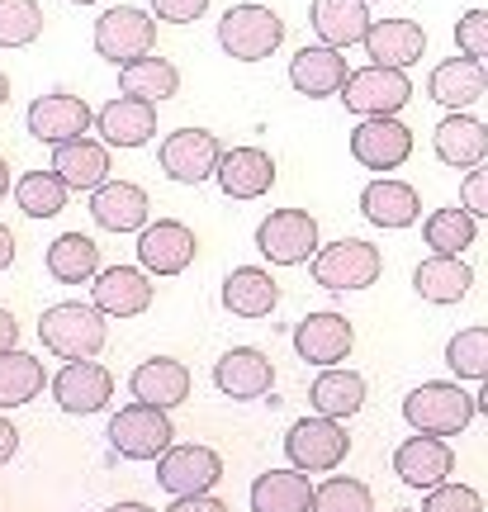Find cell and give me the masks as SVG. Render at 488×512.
Returning <instances> with one entry per match:
<instances>
[{"mask_svg":"<svg viewBox=\"0 0 488 512\" xmlns=\"http://www.w3.org/2000/svg\"><path fill=\"white\" fill-rule=\"evenodd\" d=\"M166 512H228V503L214 494H190V498H176Z\"/></svg>","mask_w":488,"mask_h":512,"instance_id":"obj_47","label":"cell"},{"mask_svg":"<svg viewBox=\"0 0 488 512\" xmlns=\"http://www.w3.org/2000/svg\"><path fill=\"white\" fill-rule=\"evenodd\" d=\"M384 275V256L375 242L365 238H337L318 247L313 256V280L323 290H370Z\"/></svg>","mask_w":488,"mask_h":512,"instance_id":"obj_4","label":"cell"},{"mask_svg":"<svg viewBox=\"0 0 488 512\" xmlns=\"http://www.w3.org/2000/svg\"><path fill=\"white\" fill-rule=\"evenodd\" d=\"M365 53H370V62H380V67L408 72L427 53V34H422V24H413V19H380L365 34Z\"/></svg>","mask_w":488,"mask_h":512,"instance_id":"obj_27","label":"cell"},{"mask_svg":"<svg viewBox=\"0 0 488 512\" xmlns=\"http://www.w3.org/2000/svg\"><path fill=\"white\" fill-rule=\"evenodd\" d=\"M48 271H53V280H62V285H86V280H95V275H100V247H95V238H86V233H62V238H53V247H48Z\"/></svg>","mask_w":488,"mask_h":512,"instance_id":"obj_36","label":"cell"},{"mask_svg":"<svg viewBox=\"0 0 488 512\" xmlns=\"http://www.w3.org/2000/svg\"><path fill=\"white\" fill-rule=\"evenodd\" d=\"M308 399H313V413H327V418H351V413H361V403H365V380L356 375V370L332 366V370H323V375L313 380Z\"/></svg>","mask_w":488,"mask_h":512,"instance_id":"obj_35","label":"cell"},{"mask_svg":"<svg viewBox=\"0 0 488 512\" xmlns=\"http://www.w3.org/2000/svg\"><path fill=\"white\" fill-rule=\"evenodd\" d=\"M356 347V332L346 323V313H308L304 323L294 328V351L304 356L308 366H342L346 351Z\"/></svg>","mask_w":488,"mask_h":512,"instance_id":"obj_15","label":"cell"},{"mask_svg":"<svg viewBox=\"0 0 488 512\" xmlns=\"http://www.w3.org/2000/svg\"><path fill=\"white\" fill-rule=\"evenodd\" d=\"M285 43V19L275 15L271 5H233L228 15L218 19V48L237 62H261V57H271L275 48Z\"/></svg>","mask_w":488,"mask_h":512,"instance_id":"obj_3","label":"cell"},{"mask_svg":"<svg viewBox=\"0 0 488 512\" xmlns=\"http://www.w3.org/2000/svg\"><path fill=\"white\" fill-rule=\"evenodd\" d=\"M86 128H95V110L81 100V95L53 91L38 95L29 105V133L43 138V143H72V138H86Z\"/></svg>","mask_w":488,"mask_h":512,"instance_id":"obj_13","label":"cell"},{"mask_svg":"<svg viewBox=\"0 0 488 512\" xmlns=\"http://www.w3.org/2000/svg\"><path fill=\"white\" fill-rule=\"evenodd\" d=\"M5 185H10V171H5V157H0V200H5Z\"/></svg>","mask_w":488,"mask_h":512,"instance_id":"obj_52","label":"cell"},{"mask_svg":"<svg viewBox=\"0 0 488 512\" xmlns=\"http://www.w3.org/2000/svg\"><path fill=\"white\" fill-rule=\"evenodd\" d=\"M446 361L460 380H488V328H465L451 337Z\"/></svg>","mask_w":488,"mask_h":512,"instance_id":"obj_41","label":"cell"},{"mask_svg":"<svg viewBox=\"0 0 488 512\" xmlns=\"http://www.w3.org/2000/svg\"><path fill=\"white\" fill-rule=\"evenodd\" d=\"M43 34V10L34 0H0V48H29Z\"/></svg>","mask_w":488,"mask_h":512,"instance_id":"obj_40","label":"cell"},{"mask_svg":"<svg viewBox=\"0 0 488 512\" xmlns=\"http://www.w3.org/2000/svg\"><path fill=\"white\" fill-rule=\"evenodd\" d=\"M275 304H280V285L261 266H237L223 280V309L237 318H266V313H275Z\"/></svg>","mask_w":488,"mask_h":512,"instance_id":"obj_30","label":"cell"},{"mask_svg":"<svg viewBox=\"0 0 488 512\" xmlns=\"http://www.w3.org/2000/svg\"><path fill=\"white\" fill-rule=\"evenodd\" d=\"M128 389L138 403H157V408H176V403L190 399V370L171 356H152L128 375Z\"/></svg>","mask_w":488,"mask_h":512,"instance_id":"obj_29","label":"cell"},{"mask_svg":"<svg viewBox=\"0 0 488 512\" xmlns=\"http://www.w3.org/2000/svg\"><path fill=\"white\" fill-rule=\"evenodd\" d=\"M91 219L109 233H143L147 190L133 181H105L100 190H91Z\"/></svg>","mask_w":488,"mask_h":512,"instance_id":"obj_26","label":"cell"},{"mask_svg":"<svg viewBox=\"0 0 488 512\" xmlns=\"http://www.w3.org/2000/svg\"><path fill=\"white\" fill-rule=\"evenodd\" d=\"M157 162L171 181L181 185H199L218 176V162H223V147L209 128H176V133H166L162 152H157Z\"/></svg>","mask_w":488,"mask_h":512,"instance_id":"obj_11","label":"cell"},{"mask_svg":"<svg viewBox=\"0 0 488 512\" xmlns=\"http://www.w3.org/2000/svg\"><path fill=\"white\" fill-rule=\"evenodd\" d=\"M195 261V233L181 219H157L138 233V266L152 275H181Z\"/></svg>","mask_w":488,"mask_h":512,"instance_id":"obj_17","label":"cell"},{"mask_svg":"<svg viewBox=\"0 0 488 512\" xmlns=\"http://www.w3.org/2000/svg\"><path fill=\"white\" fill-rule=\"evenodd\" d=\"M474 285V271L465 266V256H441L432 252L422 266L413 271V290L427 299V304H460Z\"/></svg>","mask_w":488,"mask_h":512,"instance_id":"obj_31","label":"cell"},{"mask_svg":"<svg viewBox=\"0 0 488 512\" xmlns=\"http://www.w3.org/2000/svg\"><path fill=\"white\" fill-rule=\"evenodd\" d=\"M19 451V432H15V422L10 418H0V465H10Z\"/></svg>","mask_w":488,"mask_h":512,"instance_id":"obj_48","label":"cell"},{"mask_svg":"<svg viewBox=\"0 0 488 512\" xmlns=\"http://www.w3.org/2000/svg\"><path fill=\"white\" fill-rule=\"evenodd\" d=\"M455 48H460L465 57L488 62V10H470V15H460V24H455Z\"/></svg>","mask_w":488,"mask_h":512,"instance_id":"obj_44","label":"cell"},{"mask_svg":"<svg viewBox=\"0 0 488 512\" xmlns=\"http://www.w3.org/2000/svg\"><path fill=\"white\" fill-rule=\"evenodd\" d=\"M53 171L72 190H100L109 181V152L91 138H72V143L53 147Z\"/></svg>","mask_w":488,"mask_h":512,"instance_id":"obj_32","label":"cell"},{"mask_svg":"<svg viewBox=\"0 0 488 512\" xmlns=\"http://www.w3.org/2000/svg\"><path fill=\"white\" fill-rule=\"evenodd\" d=\"M218 185H223L228 200H261V195H271V185H275L271 152H261V147H233V152H223Z\"/></svg>","mask_w":488,"mask_h":512,"instance_id":"obj_25","label":"cell"},{"mask_svg":"<svg viewBox=\"0 0 488 512\" xmlns=\"http://www.w3.org/2000/svg\"><path fill=\"white\" fill-rule=\"evenodd\" d=\"M95 128L109 147H143L157 138V105L143 95H119L95 110Z\"/></svg>","mask_w":488,"mask_h":512,"instance_id":"obj_16","label":"cell"},{"mask_svg":"<svg viewBox=\"0 0 488 512\" xmlns=\"http://www.w3.org/2000/svg\"><path fill=\"white\" fill-rule=\"evenodd\" d=\"M105 512H152L147 503H114V508H105Z\"/></svg>","mask_w":488,"mask_h":512,"instance_id":"obj_51","label":"cell"},{"mask_svg":"<svg viewBox=\"0 0 488 512\" xmlns=\"http://www.w3.org/2000/svg\"><path fill=\"white\" fill-rule=\"evenodd\" d=\"M256 247L271 266H299L318 256V219L304 209H271V219L256 228Z\"/></svg>","mask_w":488,"mask_h":512,"instance_id":"obj_8","label":"cell"},{"mask_svg":"<svg viewBox=\"0 0 488 512\" xmlns=\"http://www.w3.org/2000/svg\"><path fill=\"white\" fill-rule=\"evenodd\" d=\"M346 81H351V72H346L342 48H327V43H318V48H299L294 62H290V86L299 95H308V100L342 95Z\"/></svg>","mask_w":488,"mask_h":512,"instance_id":"obj_23","label":"cell"},{"mask_svg":"<svg viewBox=\"0 0 488 512\" xmlns=\"http://www.w3.org/2000/svg\"><path fill=\"white\" fill-rule=\"evenodd\" d=\"M218 479H223V460H218L209 446H171V451L157 460V484L176 498L209 494Z\"/></svg>","mask_w":488,"mask_h":512,"instance_id":"obj_12","label":"cell"},{"mask_svg":"<svg viewBox=\"0 0 488 512\" xmlns=\"http://www.w3.org/2000/svg\"><path fill=\"white\" fill-rule=\"evenodd\" d=\"M351 157L365 166V171H398V166L413 157V128L398 124V114H370L351 128Z\"/></svg>","mask_w":488,"mask_h":512,"instance_id":"obj_7","label":"cell"},{"mask_svg":"<svg viewBox=\"0 0 488 512\" xmlns=\"http://www.w3.org/2000/svg\"><path fill=\"white\" fill-rule=\"evenodd\" d=\"M422 512H484V498L465 484H436V489H427Z\"/></svg>","mask_w":488,"mask_h":512,"instance_id":"obj_43","label":"cell"},{"mask_svg":"<svg viewBox=\"0 0 488 512\" xmlns=\"http://www.w3.org/2000/svg\"><path fill=\"white\" fill-rule=\"evenodd\" d=\"M451 465H455V456H451V446H446V437H432V432H413L394 451V475L408 489H436V484H446Z\"/></svg>","mask_w":488,"mask_h":512,"instance_id":"obj_18","label":"cell"},{"mask_svg":"<svg viewBox=\"0 0 488 512\" xmlns=\"http://www.w3.org/2000/svg\"><path fill=\"white\" fill-rule=\"evenodd\" d=\"M38 342L62 356V361H86L105 347V313L91 309V304H53V309L38 318Z\"/></svg>","mask_w":488,"mask_h":512,"instance_id":"obj_2","label":"cell"},{"mask_svg":"<svg viewBox=\"0 0 488 512\" xmlns=\"http://www.w3.org/2000/svg\"><path fill=\"white\" fill-rule=\"evenodd\" d=\"M10 256H15V233H10V228L0 223V271L10 266Z\"/></svg>","mask_w":488,"mask_h":512,"instance_id":"obj_50","label":"cell"},{"mask_svg":"<svg viewBox=\"0 0 488 512\" xmlns=\"http://www.w3.org/2000/svg\"><path fill=\"white\" fill-rule=\"evenodd\" d=\"M460 204L470 209L474 219H488V166H474L465 185H460Z\"/></svg>","mask_w":488,"mask_h":512,"instance_id":"obj_45","label":"cell"},{"mask_svg":"<svg viewBox=\"0 0 488 512\" xmlns=\"http://www.w3.org/2000/svg\"><path fill=\"white\" fill-rule=\"evenodd\" d=\"M214 384H218V394H228V399H261V394H271V384H275V366H271V356L266 351H256V347H233V351H223L214 361Z\"/></svg>","mask_w":488,"mask_h":512,"instance_id":"obj_19","label":"cell"},{"mask_svg":"<svg viewBox=\"0 0 488 512\" xmlns=\"http://www.w3.org/2000/svg\"><path fill=\"white\" fill-rule=\"evenodd\" d=\"M152 10L166 24H190V19H199L209 10V0H152Z\"/></svg>","mask_w":488,"mask_h":512,"instance_id":"obj_46","label":"cell"},{"mask_svg":"<svg viewBox=\"0 0 488 512\" xmlns=\"http://www.w3.org/2000/svg\"><path fill=\"white\" fill-rule=\"evenodd\" d=\"M422 242L441 256H465L479 242V228H474V214L465 204H446V209H432L427 223H422Z\"/></svg>","mask_w":488,"mask_h":512,"instance_id":"obj_34","label":"cell"},{"mask_svg":"<svg viewBox=\"0 0 488 512\" xmlns=\"http://www.w3.org/2000/svg\"><path fill=\"white\" fill-rule=\"evenodd\" d=\"M53 399L57 408L67 413H100L109 399H114V375L105 366H95L91 356L86 361H67V366L53 375Z\"/></svg>","mask_w":488,"mask_h":512,"instance_id":"obj_14","label":"cell"},{"mask_svg":"<svg viewBox=\"0 0 488 512\" xmlns=\"http://www.w3.org/2000/svg\"><path fill=\"white\" fill-rule=\"evenodd\" d=\"M157 48V24L147 10H128V5H114L105 15L95 19V53L105 57V62H138Z\"/></svg>","mask_w":488,"mask_h":512,"instance_id":"obj_9","label":"cell"},{"mask_svg":"<svg viewBox=\"0 0 488 512\" xmlns=\"http://www.w3.org/2000/svg\"><path fill=\"white\" fill-rule=\"evenodd\" d=\"M67 190H72V185L62 181L57 171H29V176L15 185V200L29 219H53V214L67 209Z\"/></svg>","mask_w":488,"mask_h":512,"instance_id":"obj_38","label":"cell"},{"mask_svg":"<svg viewBox=\"0 0 488 512\" xmlns=\"http://www.w3.org/2000/svg\"><path fill=\"white\" fill-rule=\"evenodd\" d=\"M361 214L375 228H413L417 214H422V195L408 181L380 176V181H370L361 190Z\"/></svg>","mask_w":488,"mask_h":512,"instance_id":"obj_28","label":"cell"},{"mask_svg":"<svg viewBox=\"0 0 488 512\" xmlns=\"http://www.w3.org/2000/svg\"><path fill=\"white\" fill-rule=\"evenodd\" d=\"M351 451V432L342 427V418H327V413H313V418H299L285 437V456H290L294 470L304 475H318V470H337Z\"/></svg>","mask_w":488,"mask_h":512,"instance_id":"obj_5","label":"cell"},{"mask_svg":"<svg viewBox=\"0 0 488 512\" xmlns=\"http://www.w3.org/2000/svg\"><path fill=\"white\" fill-rule=\"evenodd\" d=\"M147 266H124L114 261L95 275V309L114 313V318H138L152 304V280H147Z\"/></svg>","mask_w":488,"mask_h":512,"instance_id":"obj_21","label":"cell"},{"mask_svg":"<svg viewBox=\"0 0 488 512\" xmlns=\"http://www.w3.org/2000/svg\"><path fill=\"white\" fill-rule=\"evenodd\" d=\"M474 408H479V403L470 399V389H460V384H451V380H427L403 399V418H408V427H417V432L460 437V432L470 427Z\"/></svg>","mask_w":488,"mask_h":512,"instance_id":"obj_1","label":"cell"},{"mask_svg":"<svg viewBox=\"0 0 488 512\" xmlns=\"http://www.w3.org/2000/svg\"><path fill=\"white\" fill-rule=\"evenodd\" d=\"M413 100V81L398 72V67H380V62H370L361 72H351V81L342 86V105L351 114H398L403 105Z\"/></svg>","mask_w":488,"mask_h":512,"instance_id":"obj_10","label":"cell"},{"mask_svg":"<svg viewBox=\"0 0 488 512\" xmlns=\"http://www.w3.org/2000/svg\"><path fill=\"white\" fill-rule=\"evenodd\" d=\"M109 446L128 460H162L171 451V418L157 403H128L109 422Z\"/></svg>","mask_w":488,"mask_h":512,"instance_id":"obj_6","label":"cell"},{"mask_svg":"<svg viewBox=\"0 0 488 512\" xmlns=\"http://www.w3.org/2000/svg\"><path fill=\"white\" fill-rule=\"evenodd\" d=\"M43 389V366L29 351H5L0 356V408H19Z\"/></svg>","mask_w":488,"mask_h":512,"instance_id":"obj_39","label":"cell"},{"mask_svg":"<svg viewBox=\"0 0 488 512\" xmlns=\"http://www.w3.org/2000/svg\"><path fill=\"white\" fill-rule=\"evenodd\" d=\"M313 512H375V498L361 479H327L313 498Z\"/></svg>","mask_w":488,"mask_h":512,"instance_id":"obj_42","label":"cell"},{"mask_svg":"<svg viewBox=\"0 0 488 512\" xmlns=\"http://www.w3.org/2000/svg\"><path fill=\"white\" fill-rule=\"evenodd\" d=\"M432 147L446 166L474 171V166H484V157H488V124L474 119L470 110H446V119L436 124Z\"/></svg>","mask_w":488,"mask_h":512,"instance_id":"obj_20","label":"cell"},{"mask_svg":"<svg viewBox=\"0 0 488 512\" xmlns=\"http://www.w3.org/2000/svg\"><path fill=\"white\" fill-rule=\"evenodd\" d=\"M484 91H488V62L465 57V53L436 62L432 76H427V95H432L441 110H470Z\"/></svg>","mask_w":488,"mask_h":512,"instance_id":"obj_22","label":"cell"},{"mask_svg":"<svg viewBox=\"0 0 488 512\" xmlns=\"http://www.w3.org/2000/svg\"><path fill=\"white\" fill-rule=\"evenodd\" d=\"M308 24L327 48H356V43H365L375 19H370V0H313Z\"/></svg>","mask_w":488,"mask_h":512,"instance_id":"obj_24","label":"cell"},{"mask_svg":"<svg viewBox=\"0 0 488 512\" xmlns=\"http://www.w3.org/2000/svg\"><path fill=\"white\" fill-rule=\"evenodd\" d=\"M119 86H124L128 95H143L152 105H162V100H171V95L181 91V72H176L166 57L147 53V57H138V62L119 67Z\"/></svg>","mask_w":488,"mask_h":512,"instance_id":"obj_37","label":"cell"},{"mask_svg":"<svg viewBox=\"0 0 488 512\" xmlns=\"http://www.w3.org/2000/svg\"><path fill=\"white\" fill-rule=\"evenodd\" d=\"M5 95H10V81H5V72H0V105H5Z\"/></svg>","mask_w":488,"mask_h":512,"instance_id":"obj_54","label":"cell"},{"mask_svg":"<svg viewBox=\"0 0 488 512\" xmlns=\"http://www.w3.org/2000/svg\"><path fill=\"white\" fill-rule=\"evenodd\" d=\"M15 342H19V323L10 318V309H0V356L15 351Z\"/></svg>","mask_w":488,"mask_h":512,"instance_id":"obj_49","label":"cell"},{"mask_svg":"<svg viewBox=\"0 0 488 512\" xmlns=\"http://www.w3.org/2000/svg\"><path fill=\"white\" fill-rule=\"evenodd\" d=\"M479 413L488 418V380H484V389H479Z\"/></svg>","mask_w":488,"mask_h":512,"instance_id":"obj_53","label":"cell"},{"mask_svg":"<svg viewBox=\"0 0 488 512\" xmlns=\"http://www.w3.org/2000/svg\"><path fill=\"white\" fill-rule=\"evenodd\" d=\"M72 5H95V0H72Z\"/></svg>","mask_w":488,"mask_h":512,"instance_id":"obj_55","label":"cell"},{"mask_svg":"<svg viewBox=\"0 0 488 512\" xmlns=\"http://www.w3.org/2000/svg\"><path fill=\"white\" fill-rule=\"evenodd\" d=\"M313 498L304 470H271L252 484V512H313Z\"/></svg>","mask_w":488,"mask_h":512,"instance_id":"obj_33","label":"cell"}]
</instances>
